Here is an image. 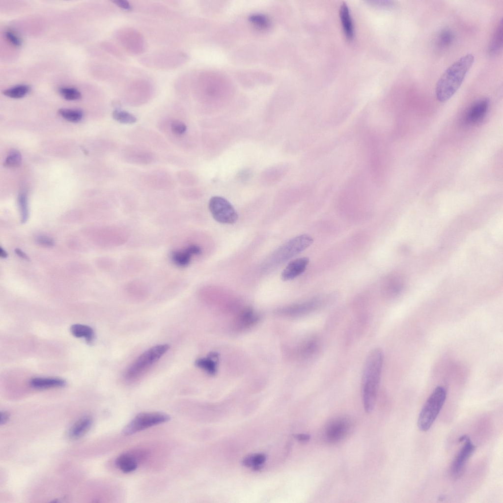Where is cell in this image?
Wrapping results in <instances>:
<instances>
[{"instance_id": "52a82bcc", "label": "cell", "mask_w": 503, "mask_h": 503, "mask_svg": "<svg viewBox=\"0 0 503 503\" xmlns=\"http://www.w3.org/2000/svg\"><path fill=\"white\" fill-rule=\"evenodd\" d=\"M208 207L213 218L220 223L232 224L238 220L236 211L224 197L220 196L212 197L209 201Z\"/></svg>"}, {"instance_id": "83f0119b", "label": "cell", "mask_w": 503, "mask_h": 503, "mask_svg": "<svg viewBox=\"0 0 503 503\" xmlns=\"http://www.w3.org/2000/svg\"><path fill=\"white\" fill-rule=\"evenodd\" d=\"M22 159V155L18 150L11 149L6 158L4 165L9 168L18 167L21 165Z\"/></svg>"}, {"instance_id": "4316f807", "label": "cell", "mask_w": 503, "mask_h": 503, "mask_svg": "<svg viewBox=\"0 0 503 503\" xmlns=\"http://www.w3.org/2000/svg\"><path fill=\"white\" fill-rule=\"evenodd\" d=\"M112 117L115 120L122 124H133L137 121V118L133 114L118 109L113 111Z\"/></svg>"}, {"instance_id": "ac0fdd59", "label": "cell", "mask_w": 503, "mask_h": 503, "mask_svg": "<svg viewBox=\"0 0 503 503\" xmlns=\"http://www.w3.org/2000/svg\"><path fill=\"white\" fill-rule=\"evenodd\" d=\"M340 17L345 36L348 39H352L354 34V26L348 7L345 3L340 7Z\"/></svg>"}, {"instance_id": "8d00e7d4", "label": "cell", "mask_w": 503, "mask_h": 503, "mask_svg": "<svg viewBox=\"0 0 503 503\" xmlns=\"http://www.w3.org/2000/svg\"><path fill=\"white\" fill-rule=\"evenodd\" d=\"M295 438L302 443H306L310 439V436L307 434H298L295 435Z\"/></svg>"}, {"instance_id": "cb8c5ba5", "label": "cell", "mask_w": 503, "mask_h": 503, "mask_svg": "<svg viewBox=\"0 0 503 503\" xmlns=\"http://www.w3.org/2000/svg\"><path fill=\"white\" fill-rule=\"evenodd\" d=\"M29 91L28 85L19 84L4 90L3 94L11 98L18 99L24 97Z\"/></svg>"}, {"instance_id": "44dd1931", "label": "cell", "mask_w": 503, "mask_h": 503, "mask_svg": "<svg viewBox=\"0 0 503 503\" xmlns=\"http://www.w3.org/2000/svg\"><path fill=\"white\" fill-rule=\"evenodd\" d=\"M503 37V20L502 19L498 25L489 46L488 53L490 55H492L497 54L502 48Z\"/></svg>"}, {"instance_id": "3957f363", "label": "cell", "mask_w": 503, "mask_h": 503, "mask_svg": "<svg viewBox=\"0 0 503 503\" xmlns=\"http://www.w3.org/2000/svg\"><path fill=\"white\" fill-rule=\"evenodd\" d=\"M168 344L157 345L147 350L131 364L124 374L127 382H134L142 377L169 350Z\"/></svg>"}, {"instance_id": "d6986e66", "label": "cell", "mask_w": 503, "mask_h": 503, "mask_svg": "<svg viewBox=\"0 0 503 503\" xmlns=\"http://www.w3.org/2000/svg\"><path fill=\"white\" fill-rule=\"evenodd\" d=\"M320 343L316 338L307 339L299 348V354L304 358H310L315 356L319 352Z\"/></svg>"}, {"instance_id": "7c38bea8", "label": "cell", "mask_w": 503, "mask_h": 503, "mask_svg": "<svg viewBox=\"0 0 503 503\" xmlns=\"http://www.w3.org/2000/svg\"><path fill=\"white\" fill-rule=\"evenodd\" d=\"M201 253V249L199 246L191 244L184 249L172 251L170 255L171 261L175 265L180 267H186L190 263L194 255H199Z\"/></svg>"}, {"instance_id": "5b68a950", "label": "cell", "mask_w": 503, "mask_h": 503, "mask_svg": "<svg viewBox=\"0 0 503 503\" xmlns=\"http://www.w3.org/2000/svg\"><path fill=\"white\" fill-rule=\"evenodd\" d=\"M313 238L307 234L297 236L280 247L273 255V260L278 264L284 262L309 247Z\"/></svg>"}, {"instance_id": "d590c367", "label": "cell", "mask_w": 503, "mask_h": 503, "mask_svg": "<svg viewBox=\"0 0 503 503\" xmlns=\"http://www.w3.org/2000/svg\"><path fill=\"white\" fill-rule=\"evenodd\" d=\"M116 5H117L120 8L129 10L131 9V6L129 2L125 0H117L113 1Z\"/></svg>"}, {"instance_id": "6da1fadb", "label": "cell", "mask_w": 503, "mask_h": 503, "mask_svg": "<svg viewBox=\"0 0 503 503\" xmlns=\"http://www.w3.org/2000/svg\"><path fill=\"white\" fill-rule=\"evenodd\" d=\"M384 356L379 348L372 350L365 360L362 378L363 402L367 413L373 410L382 370Z\"/></svg>"}, {"instance_id": "e575fe53", "label": "cell", "mask_w": 503, "mask_h": 503, "mask_svg": "<svg viewBox=\"0 0 503 503\" xmlns=\"http://www.w3.org/2000/svg\"><path fill=\"white\" fill-rule=\"evenodd\" d=\"M36 242L40 245L45 246H52L54 245V242L51 238L39 235L36 238Z\"/></svg>"}, {"instance_id": "836d02e7", "label": "cell", "mask_w": 503, "mask_h": 503, "mask_svg": "<svg viewBox=\"0 0 503 503\" xmlns=\"http://www.w3.org/2000/svg\"><path fill=\"white\" fill-rule=\"evenodd\" d=\"M5 37L8 41L15 46L19 47L22 45V40L13 32L7 30L4 33Z\"/></svg>"}, {"instance_id": "4dcf8cb0", "label": "cell", "mask_w": 503, "mask_h": 503, "mask_svg": "<svg viewBox=\"0 0 503 503\" xmlns=\"http://www.w3.org/2000/svg\"><path fill=\"white\" fill-rule=\"evenodd\" d=\"M250 20L256 27L262 29L268 28L271 25L270 20L263 15H252Z\"/></svg>"}, {"instance_id": "1f68e13d", "label": "cell", "mask_w": 503, "mask_h": 503, "mask_svg": "<svg viewBox=\"0 0 503 503\" xmlns=\"http://www.w3.org/2000/svg\"><path fill=\"white\" fill-rule=\"evenodd\" d=\"M18 202L21 213V221L25 223L28 218V210L27 197L26 194H21L18 197Z\"/></svg>"}, {"instance_id": "9a60e30c", "label": "cell", "mask_w": 503, "mask_h": 503, "mask_svg": "<svg viewBox=\"0 0 503 503\" xmlns=\"http://www.w3.org/2000/svg\"><path fill=\"white\" fill-rule=\"evenodd\" d=\"M258 316L252 309L247 308L242 310L237 316L235 323V328L242 330L254 325L258 320Z\"/></svg>"}, {"instance_id": "e0dca14e", "label": "cell", "mask_w": 503, "mask_h": 503, "mask_svg": "<svg viewBox=\"0 0 503 503\" xmlns=\"http://www.w3.org/2000/svg\"><path fill=\"white\" fill-rule=\"evenodd\" d=\"M29 384L35 389H46L63 387L66 382L63 379L58 378L35 377L30 380Z\"/></svg>"}, {"instance_id": "4fadbf2b", "label": "cell", "mask_w": 503, "mask_h": 503, "mask_svg": "<svg viewBox=\"0 0 503 503\" xmlns=\"http://www.w3.org/2000/svg\"><path fill=\"white\" fill-rule=\"evenodd\" d=\"M489 106V100L482 98L476 101L468 110L466 115V121L475 125L481 121L486 115Z\"/></svg>"}, {"instance_id": "5bb4252c", "label": "cell", "mask_w": 503, "mask_h": 503, "mask_svg": "<svg viewBox=\"0 0 503 503\" xmlns=\"http://www.w3.org/2000/svg\"><path fill=\"white\" fill-rule=\"evenodd\" d=\"M309 262L307 257H300L289 262L282 271L281 279L284 281L293 279L302 274L306 269Z\"/></svg>"}, {"instance_id": "277c9868", "label": "cell", "mask_w": 503, "mask_h": 503, "mask_svg": "<svg viewBox=\"0 0 503 503\" xmlns=\"http://www.w3.org/2000/svg\"><path fill=\"white\" fill-rule=\"evenodd\" d=\"M447 396L445 388L438 386L427 399L419 415L418 427L422 431L428 430L443 407Z\"/></svg>"}, {"instance_id": "7402d4cb", "label": "cell", "mask_w": 503, "mask_h": 503, "mask_svg": "<svg viewBox=\"0 0 503 503\" xmlns=\"http://www.w3.org/2000/svg\"><path fill=\"white\" fill-rule=\"evenodd\" d=\"M72 335L77 337H84L88 342H91L94 337V332L89 326L83 324H76L70 328Z\"/></svg>"}, {"instance_id": "f546056e", "label": "cell", "mask_w": 503, "mask_h": 503, "mask_svg": "<svg viewBox=\"0 0 503 503\" xmlns=\"http://www.w3.org/2000/svg\"><path fill=\"white\" fill-rule=\"evenodd\" d=\"M58 91L60 95L67 100H77L81 99L82 97L80 92L73 87H60Z\"/></svg>"}, {"instance_id": "ffe728a7", "label": "cell", "mask_w": 503, "mask_h": 503, "mask_svg": "<svg viewBox=\"0 0 503 503\" xmlns=\"http://www.w3.org/2000/svg\"><path fill=\"white\" fill-rule=\"evenodd\" d=\"M92 420L89 417L79 419L71 428L69 434L72 439H78L83 436L90 428Z\"/></svg>"}, {"instance_id": "d4e9b609", "label": "cell", "mask_w": 503, "mask_h": 503, "mask_svg": "<svg viewBox=\"0 0 503 503\" xmlns=\"http://www.w3.org/2000/svg\"><path fill=\"white\" fill-rule=\"evenodd\" d=\"M58 113L65 120L74 123L80 121L83 116V112L79 109L62 108L58 110Z\"/></svg>"}, {"instance_id": "ba28073f", "label": "cell", "mask_w": 503, "mask_h": 503, "mask_svg": "<svg viewBox=\"0 0 503 503\" xmlns=\"http://www.w3.org/2000/svg\"><path fill=\"white\" fill-rule=\"evenodd\" d=\"M458 441L459 442H464V444L455 456L450 467V474L454 479H458L463 475L467 461L475 449V446L468 436H461Z\"/></svg>"}, {"instance_id": "7a4b0ae2", "label": "cell", "mask_w": 503, "mask_h": 503, "mask_svg": "<svg viewBox=\"0 0 503 503\" xmlns=\"http://www.w3.org/2000/svg\"><path fill=\"white\" fill-rule=\"evenodd\" d=\"M474 60L472 54H467L455 61L445 71L436 85L435 94L438 101L445 102L455 94L472 66Z\"/></svg>"}, {"instance_id": "74e56055", "label": "cell", "mask_w": 503, "mask_h": 503, "mask_svg": "<svg viewBox=\"0 0 503 503\" xmlns=\"http://www.w3.org/2000/svg\"><path fill=\"white\" fill-rule=\"evenodd\" d=\"M14 251L15 253L22 258L27 260H29L28 256L20 249L17 248L15 249Z\"/></svg>"}, {"instance_id": "9c48e42d", "label": "cell", "mask_w": 503, "mask_h": 503, "mask_svg": "<svg viewBox=\"0 0 503 503\" xmlns=\"http://www.w3.org/2000/svg\"><path fill=\"white\" fill-rule=\"evenodd\" d=\"M367 143L371 174L373 179L379 182L381 181L382 171L381 141L377 136L370 134Z\"/></svg>"}, {"instance_id": "603a6c76", "label": "cell", "mask_w": 503, "mask_h": 503, "mask_svg": "<svg viewBox=\"0 0 503 503\" xmlns=\"http://www.w3.org/2000/svg\"><path fill=\"white\" fill-rule=\"evenodd\" d=\"M215 355L212 354L207 358H200L196 360V365L210 375H214L216 372V363L213 359Z\"/></svg>"}, {"instance_id": "f35d334b", "label": "cell", "mask_w": 503, "mask_h": 503, "mask_svg": "<svg viewBox=\"0 0 503 503\" xmlns=\"http://www.w3.org/2000/svg\"><path fill=\"white\" fill-rule=\"evenodd\" d=\"M8 419V415L7 413L4 412H1L0 414V424H2L5 423Z\"/></svg>"}, {"instance_id": "ab89813d", "label": "cell", "mask_w": 503, "mask_h": 503, "mask_svg": "<svg viewBox=\"0 0 503 503\" xmlns=\"http://www.w3.org/2000/svg\"><path fill=\"white\" fill-rule=\"evenodd\" d=\"M0 256L4 258L7 256V252L2 248H0Z\"/></svg>"}, {"instance_id": "30bf717a", "label": "cell", "mask_w": 503, "mask_h": 503, "mask_svg": "<svg viewBox=\"0 0 503 503\" xmlns=\"http://www.w3.org/2000/svg\"><path fill=\"white\" fill-rule=\"evenodd\" d=\"M322 305V300L316 298L281 309L279 312L287 316H303L315 311Z\"/></svg>"}, {"instance_id": "8992f818", "label": "cell", "mask_w": 503, "mask_h": 503, "mask_svg": "<svg viewBox=\"0 0 503 503\" xmlns=\"http://www.w3.org/2000/svg\"><path fill=\"white\" fill-rule=\"evenodd\" d=\"M170 417L162 412L141 413L137 415L124 427L123 432L130 435L168 421Z\"/></svg>"}, {"instance_id": "2e32d148", "label": "cell", "mask_w": 503, "mask_h": 503, "mask_svg": "<svg viewBox=\"0 0 503 503\" xmlns=\"http://www.w3.org/2000/svg\"><path fill=\"white\" fill-rule=\"evenodd\" d=\"M115 465L123 473H131L138 467L137 457L134 454L123 453L116 459Z\"/></svg>"}, {"instance_id": "8fae6325", "label": "cell", "mask_w": 503, "mask_h": 503, "mask_svg": "<svg viewBox=\"0 0 503 503\" xmlns=\"http://www.w3.org/2000/svg\"><path fill=\"white\" fill-rule=\"evenodd\" d=\"M350 428V422L344 418L336 419L328 424L325 435L327 441L336 443L342 440L347 434Z\"/></svg>"}, {"instance_id": "f1b7e54d", "label": "cell", "mask_w": 503, "mask_h": 503, "mask_svg": "<svg viewBox=\"0 0 503 503\" xmlns=\"http://www.w3.org/2000/svg\"><path fill=\"white\" fill-rule=\"evenodd\" d=\"M454 35L451 30L448 29L442 30L438 36V44L442 48L449 46L452 43Z\"/></svg>"}, {"instance_id": "d6a6232c", "label": "cell", "mask_w": 503, "mask_h": 503, "mask_svg": "<svg viewBox=\"0 0 503 503\" xmlns=\"http://www.w3.org/2000/svg\"><path fill=\"white\" fill-rule=\"evenodd\" d=\"M170 127L172 132L178 135L183 134L187 130L186 125L179 120L173 121L171 123Z\"/></svg>"}, {"instance_id": "484cf974", "label": "cell", "mask_w": 503, "mask_h": 503, "mask_svg": "<svg viewBox=\"0 0 503 503\" xmlns=\"http://www.w3.org/2000/svg\"><path fill=\"white\" fill-rule=\"evenodd\" d=\"M266 460L263 454L256 453L249 455L243 460V464L247 467H252L255 470L260 468Z\"/></svg>"}]
</instances>
